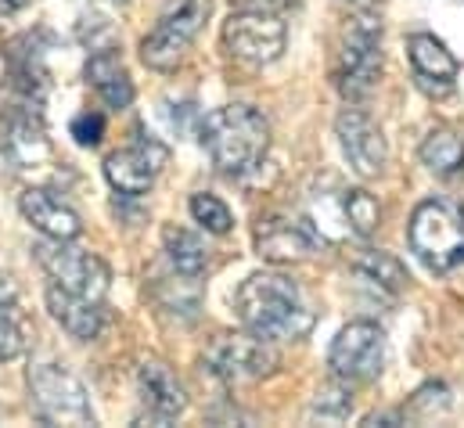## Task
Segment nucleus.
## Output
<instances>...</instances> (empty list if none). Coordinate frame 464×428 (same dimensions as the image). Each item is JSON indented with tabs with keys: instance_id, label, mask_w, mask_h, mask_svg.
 I'll list each match as a JSON object with an SVG mask.
<instances>
[{
	"instance_id": "9",
	"label": "nucleus",
	"mask_w": 464,
	"mask_h": 428,
	"mask_svg": "<svg viewBox=\"0 0 464 428\" xmlns=\"http://www.w3.org/2000/svg\"><path fill=\"white\" fill-rule=\"evenodd\" d=\"M328 364L339 382H374L385 367V331L374 321L346 324L332 342Z\"/></svg>"
},
{
	"instance_id": "7",
	"label": "nucleus",
	"mask_w": 464,
	"mask_h": 428,
	"mask_svg": "<svg viewBox=\"0 0 464 428\" xmlns=\"http://www.w3.org/2000/svg\"><path fill=\"white\" fill-rule=\"evenodd\" d=\"M206 11H209V0H177L162 18L159 25L140 40V58L148 69H159V73H169L180 65L184 51L191 47V40L198 36L202 22H206Z\"/></svg>"
},
{
	"instance_id": "19",
	"label": "nucleus",
	"mask_w": 464,
	"mask_h": 428,
	"mask_svg": "<svg viewBox=\"0 0 464 428\" xmlns=\"http://www.w3.org/2000/svg\"><path fill=\"white\" fill-rule=\"evenodd\" d=\"M87 83L102 94V102L109 108H126L133 102V80L116 51H98L87 62Z\"/></svg>"
},
{
	"instance_id": "30",
	"label": "nucleus",
	"mask_w": 464,
	"mask_h": 428,
	"mask_svg": "<svg viewBox=\"0 0 464 428\" xmlns=\"http://www.w3.org/2000/svg\"><path fill=\"white\" fill-rule=\"evenodd\" d=\"M346 4L360 7V11H371V7H374V4H382V0H346Z\"/></svg>"
},
{
	"instance_id": "13",
	"label": "nucleus",
	"mask_w": 464,
	"mask_h": 428,
	"mask_svg": "<svg viewBox=\"0 0 464 428\" xmlns=\"http://www.w3.org/2000/svg\"><path fill=\"white\" fill-rule=\"evenodd\" d=\"M335 133H339L343 155H346L353 173H360V177H378L382 173V166L389 159V144H385L382 126L363 108H346L335 119Z\"/></svg>"
},
{
	"instance_id": "12",
	"label": "nucleus",
	"mask_w": 464,
	"mask_h": 428,
	"mask_svg": "<svg viewBox=\"0 0 464 428\" xmlns=\"http://www.w3.org/2000/svg\"><path fill=\"white\" fill-rule=\"evenodd\" d=\"M166 162H169V148L166 144H159L151 137H137L130 148L112 151L105 159V177H109V184L116 188L119 195L137 199V195L151 191V184H155V177L162 173Z\"/></svg>"
},
{
	"instance_id": "29",
	"label": "nucleus",
	"mask_w": 464,
	"mask_h": 428,
	"mask_svg": "<svg viewBox=\"0 0 464 428\" xmlns=\"http://www.w3.org/2000/svg\"><path fill=\"white\" fill-rule=\"evenodd\" d=\"M33 0H0V15H18L22 7H29Z\"/></svg>"
},
{
	"instance_id": "2",
	"label": "nucleus",
	"mask_w": 464,
	"mask_h": 428,
	"mask_svg": "<svg viewBox=\"0 0 464 428\" xmlns=\"http://www.w3.org/2000/svg\"><path fill=\"white\" fill-rule=\"evenodd\" d=\"M202 144L217 170L224 173H248L263 162L270 148V122L252 105H224L206 115Z\"/></svg>"
},
{
	"instance_id": "27",
	"label": "nucleus",
	"mask_w": 464,
	"mask_h": 428,
	"mask_svg": "<svg viewBox=\"0 0 464 428\" xmlns=\"http://www.w3.org/2000/svg\"><path fill=\"white\" fill-rule=\"evenodd\" d=\"M72 137H76V144H83V148H98L102 137H105V115H102V112H80V115L72 119Z\"/></svg>"
},
{
	"instance_id": "11",
	"label": "nucleus",
	"mask_w": 464,
	"mask_h": 428,
	"mask_svg": "<svg viewBox=\"0 0 464 428\" xmlns=\"http://www.w3.org/2000/svg\"><path fill=\"white\" fill-rule=\"evenodd\" d=\"M0 151L18 166V170H40L51 162V137L47 126L36 112V102L11 105L0 112Z\"/></svg>"
},
{
	"instance_id": "17",
	"label": "nucleus",
	"mask_w": 464,
	"mask_h": 428,
	"mask_svg": "<svg viewBox=\"0 0 464 428\" xmlns=\"http://www.w3.org/2000/svg\"><path fill=\"white\" fill-rule=\"evenodd\" d=\"M137 385H140L144 407L159 422H173V418H180L188 411V393H184L180 378L162 360H144L140 371H137Z\"/></svg>"
},
{
	"instance_id": "23",
	"label": "nucleus",
	"mask_w": 464,
	"mask_h": 428,
	"mask_svg": "<svg viewBox=\"0 0 464 428\" xmlns=\"http://www.w3.org/2000/svg\"><path fill=\"white\" fill-rule=\"evenodd\" d=\"M421 162L436 173V177H458L464 170V141L454 130H432L421 141Z\"/></svg>"
},
{
	"instance_id": "16",
	"label": "nucleus",
	"mask_w": 464,
	"mask_h": 428,
	"mask_svg": "<svg viewBox=\"0 0 464 428\" xmlns=\"http://www.w3.org/2000/svg\"><path fill=\"white\" fill-rule=\"evenodd\" d=\"M18 209L25 216V223H33L44 238H54V241H76L83 234V219L72 206H65L62 199H54L51 191L44 188H29L22 191L18 199Z\"/></svg>"
},
{
	"instance_id": "20",
	"label": "nucleus",
	"mask_w": 464,
	"mask_h": 428,
	"mask_svg": "<svg viewBox=\"0 0 464 428\" xmlns=\"http://www.w3.org/2000/svg\"><path fill=\"white\" fill-rule=\"evenodd\" d=\"M162 245H166V256H169V263L177 267V274H184V277H202V274H206L209 252H206V245H202L198 234H191V230L169 223V227L162 230Z\"/></svg>"
},
{
	"instance_id": "6",
	"label": "nucleus",
	"mask_w": 464,
	"mask_h": 428,
	"mask_svg": "<svg viewBox=\"0 0 464 428\" xmlns=\"http://www.w3.org/2000/svg\"><path fill=\"white\" fill-rule=\"evenodd\" d=\"M29 396L47 425H94L83 382L54 364H36L29 371Z\"/></svg>"
},
{
	"instance_id": "1",
	"label": "nucleus",
	"mask_w": 464,
	"mask_h": 428,
	"mask_svg": "<svg viewBox=\"0 0 464 428\" xmlns=\"http://www.w3.org/2000/svg\"><path fill=\"white\" fill-rule=\"evenodd\" d=\"M237 321L245 331L266 338V342H295L306 338L317 324V314L303 299L299 285L285 274H252L241 281L234 296Z\"/></svg>"
},
{
	"instance_id": "10",
	"label": "nucleus",
	"mask_w": 464,
	"mask_h": 428,
	"mask_svg": "<svg viewBox=\"0 0 464 428\" xmlns=\"http://www.w3.org/2000/svg\"><path fill=\"white\" fill-rule=\"evenodd\" d=\"M206 364L224 382H256L277 371V353L259 335H220L206 349Z\"/></svg>"
},
{
	"instance_id": "28",
	"label": "nucleus",
	"mask_w": 464,
	"mask_h": 428,
	"mask_svg": "<svg viewBox=\"0 0 464 428\" xmlns=\"http://www.w3.org/2000/svg\"><path fill=\"white\" fill-rule=\"evenodd\" d=\"M440 389H443V385H425V389H418V393H414V400H411V407H414V411H421V414L447 411V407H450V396H447V393H443L440 400H432Z\"/></svg>"
},
{
	"instance_id": "18",
	"label": "nucleus",
	"mask_w": 464,
	"mask_h": 428,
	"mask_svg": "<svg viewBox=\"0 0 464 428\" xmlns=\"http://www.w3.org/2000/svg\"><path fill=\"white\" fill-rule=\"evenodd\" d=\"M47 310H51V317L62 324L72 338H83V342H91V338H98L102 335V327H105V310H102V303H94V299H87V296H76V292H65V288H47Z\"/></svg>"
},
{
	"instance_id": "22",
	"label": "nucleus",
	"mask_w": 464,
	"mask_h": 428,
	"mask_svg": "<svg viewBox=\"0 0 464 428\" xmlns=\"http://www.w3.org/2000/svg\"><path fill=\"white\" fill-rule=\"evenodd\" d=\"M25 345H29V321L18 310L14 288L7 285V277H0V360L22 356Z\"/></svg>"
},
{
	"instance_id": "26",
	"label": "nucleus",
	"mask_w": 464,
	"mask_h": 428,
	"mask_svg": "<svg viewBox=\"0 0 464 428\" xmlns=\"http://www.w3.org/2000/svg\"><path fill=\"white\" fill-rule=\"evenodd\" d=\"M353 411V396L346 385H324L314 400V414H321L324 422H343Z\"/></svg>"
},
{
	"instance_id": "5",
	"label": "nucleus",
	"mask_w": 464,
	"mask_h": 428,
	"mask_svg": "<svg viewBox=\"0 0 464 428\" xmlns=\"http://www.w3.org/2000/svg\"><path fill=\"white\" fill-rule=\"evenodd\" d=\"M36 263L47 270V277L65 288V292H76V296H87L94 303H102L109 296V285H112V270L102 256L94 252H83V248H72L69 241H54L47 238L44 245L33 248Z\"/></svg>"
},
{
	"instance_id": "3",
	"label": "nucleus",
	"mask_w": 464,
	"mask_h": 428,
	"mask_svg": "<svg viewBox=\"0 0 464 428\" xmlns=\"http://www.w3.org/2000/svg\"><path fill=\"white\" fill-rule=\"evenodd\" d=\"M414 256L432 274H450L464 263V223L443 202H421L407 227Z\"/></svg>"
},
{
	"instance_id": "8",
	"label": "nucleus",
	"mask_w": 464,
	"mask_h": 428,
	"mask_svg": "<svg viewBox=\"0 0 464 428\" xmlns=\"http://www.w3.org/2000/svg\"><path fill=\"white\" fill-rule=\"evenodd\" d=\"M285 44H288V29L274 11L248 7V11H237L224 22V47L237 62L270 65L281 58Z\"/></svg>"
},
{
	"instance_id": "21",
	"label": "nucleus",
	"mask_w": 464,
	"mask_h": 428,
	"mask_svg": "<svg viewBox=\"0 0 464 428\" xmlns=\"http://www.w3.org/2000/svg\"><path fill=\"white\" fill-rule=\"evenodd\" d=\"M353 270L363 281H371L374 288H382V292H403L407 281H411L407 277V267L396 256L382 252V248H360L356 259H353Z\"/></svg>"
},
{
	"instance_id": "14",
	"label": "nucleus",
	"mask_w": 464,
	"mask_h": 428,
	"mask_svg": "<svg viewBox=\"0 0 464 428\" xmlns=\"http://www.w3.org/2000/svg\"><path fill=\"white\" fill-rule=\"evenodd\" d=\"M317 230L303 219H292V216H270L259 223L256 230V252L266 259V263H303L310 256H317Z\"/></svg>"
},
{
	"instance_id": "15",
	"label": "nucleus",
	"mask_w": 464,
	"mask_h": 428,
	"mask_svg": "<svg viewBox=\"0 0 464 428\" xmlns=\"http://www.w3.org/2000/svg\"><path fill=\"white\" fill-rule=\"evenodd\" d=\"M407 58L414 65V76H418V87L425 94H450L454 91V80H458V58L447 51L443 40L429 36V33H414L407 40Z\"/></svg>"
},
{
	"instance_id": "24",
	"label": "nucleus",
	"mask_w": 464,
	"mask_h": 428,
	"mask_svg": "<svg viewBox=\"0 0 464 428\" xmlns=\"http://www.w3.org/2000/svg\"><path fill=\"white\" fill-rule=\"evenodd\" d=\"M343 216H346L349 230L360 234V238H371L382 223V206L371 191L363 188H353V191H343Z\"/></svg>"
},
{
	"instance_id": "4",
	"label": "nucleus",
	"mask_w": 464,
	"mask_h": 428,
	"mask_svg": "<svg viewBox=\"0 0 464 428\" xmlns=\"http://www.w3.org/2000/svg\"><path fill=\"white\" fill-rule=\"evenodd\" d=\"M378 80H382V22L371 15H360L346 29L335 87L349 102H363L374 94Z\"/></svg>"
},
{
	"instance_id": "25",
	"label": "nucleus",
	"mask_w": 464,
	"mask_h": 428,
	"mask_svg": "<svg viewBox=\"0 0 464 428\" xmlns=\"http://www.w3.org/2000/svg\"><path fill=\"white\" fill-rule=\"evenodd\" d=\"M191 216H195V223H202L209 234H227L234 227L231 209H227L217 195H195V199H191Z\"/></svg>"
}]
</instances>
